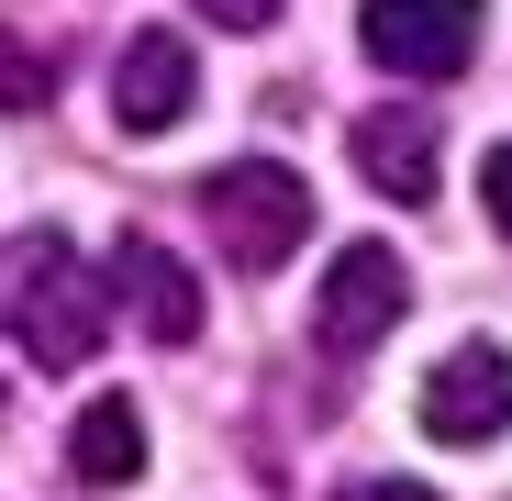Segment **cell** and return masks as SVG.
Segmentation results:
<instances>
[{
    "label": "cell",
    "mask_w": 512,
    "mask_h": 501,
    "mask_svg": "<svg viewBox=\"0 0 512 501\" xmlns=\"http://www.w3.org/2000/svg\"><path fill=\"white\" fill-rule=\"evenodd\" d=\"M190 101H201V67H190L179 34H134V45L112 56V123H123V134L190 123Z\"/></svg>",
    "instance_id": "obj_6"
},
{
    "label": "cell",
    "mask_w": 512,
    "mask_h": 501,
    "mask_svg": "<svg viewBox=\"0 0 512 501\" xmlns=\"http://www.w3.org/2000/svg\"><path fill=\"white\" fill-rule=\"evenodd\" d=\"M201 23H223V34H268L279 0H201Z\"/></svg>",
    "instance_id": "obj_12"
},
{
    "label": "cell",
    "mask_w": 512,
    "mask_h": 501,
    "mask_svg": "<svg viewBox=\"0 0 512 501\" xmlns=\"http://www.w3.org/2000/svg\"><path fill=\"white\" fill-rule=\"evenodd\" d=\"M112 290L134 301V323L156 334V346H190V334H201V279L167 257L156 234H123V245H112Z\"/></svg>",
    "instance_id": "obj_7"
},
{
    "label": "cell",
    "mask_w": 512,
    "mask_h": 501,
    "mask_svg": "<svg viewBox=\"0 0 512 501\" xmlns=\"http://www.w3.org/2000/svg\"><path fill=\"white\" fill-rule=\"evenodd\" d=\"M357 45L390 67V78H457L479 56V0H368L357 12Z\"/></svg>",
    "instance_id": "obj_4"
},
{
    "label": "cell",
    "mask_w": 512,
    "mask_h": 501,
    "mask_svg": "<svg viewBox=\"0 0 512 501\" xmlns=\"http://www.w3.org/2000/svg\"><path fill=\"white\" fill-rule=\"evenodd\" d=\"M412 312V268L390 245H346V257L323 268V301H312V346L323 357H368L379 334Z\"/></svg>",
    "instance_id": "obj_3"
},
{
    "label": "cell",
    "mask_w": 512,
    "mask_h": 501,
    "mask_svg": "<svg viewBox=\"0 0 512 501\" xmlns=\"http://www.w3.org/2000/svg\"><path fill=\"white\" fill-rule=\"evenodd\" d=\"M34 101H45V56L0 23V112H34Z\"/></svg>",
    "instance_id": "obj_10"
},
{
    "label": "cell",
    "mask_w": 512,
    "mask_h": 501,
    "mask_svg": "<svg viewBox=\"0 0 512 501\" xmlns=\"http://www.w3.org/2000/svg\"><path fill=\"white\" fill-rule=\"evenodd\" d=\"M423 435H435V446H490V435H512V357H501V346H457L435 379H423Z\"/></svg>",
    "instance_id": "obj_5"
},
{
    "label": "cell",
    "mask_w": 512,
    "mask_h": 501,
    "mask_svg": "<svg viewBox=\"0 0 512 501\" xmlns=\"http://www.w3.org/2000/svg\"><path fill=\"white\" fill-rule=\"evenodd\" d=\"M201 223H212V245L234 268H290V245L312 234V190L279 156H234V167L201 179Z\"/></svg>",
    "instance_id": "obj_2"
},
{
    "label": "cell",
    "mask_w": 512,
    "mask_h": 501,
    "mask_svg": "<svg viewBox=\"0 0 512 501\" xmlns=\"http://www.w3.org/2000/svg\"><path fill=\"white\" fill-rule=\"evenodd\" d=\"M101 323H112V290L67 257V234H12L0 245V334H23L34 368H90Z\"/></svg>",
    "instance_id": "obj_1"
},
{
    "label": "cell",
    "mask_w": 512,
    "mask_h": 501,
    "mask_svg": "<svg viewBox=\"0 0 512 501\" xmlns=\"http://www.w3.org/2000/svg\"><path fill=\"white\" fill-rule=\"evenodd\" d=\"M67 468L90 479V490H134L145 479V401H90L78 412V435H67Z\"/></svg>",
    "instance_id": "obj_9"
},
{
    "label": "cell",
    "mask_w": 512,
    "mask_h": 501,
    "mask_svg": "<svg viewBox=\"0 0 512 501\" xmlns=\"http://www.w3.org/2000/svg\"><path fill=\"white\" fill-rule=\"evenodd\" d=\"M357 167H368V190H390L401 212L435 201V112H357Z\"/></svg>",
    "instance_id": "obj_8"
},
{
    "label": "cell",
    "mask_w": 512,
    "mask_h": 501,
    "mask_svg": "<svg viewBox=\"0 0 512 501\" xmlns=\"http://www.w3.org/2000/svg\"><path fill=\"white\" fill-rule=\"evenodd\" d=\"M346 501H435L423 479H346Z\"/></svg>",
    "instance_id": "obj_13"
},
{
    "label": "cell",
    "mask_w": 512,
    "mask_h": 501,
    "mask_svg": "<svg viewBox=\"0 0 512 501\" xmlns=\"http://www.w3.org/2000/svg\"><path fill=\"white\" fill-rule=\"evenodd\" d=\"M479 201H490V223L512 234V145H490V156H479Z\"/></svg>",
    "instance_id": "obj_11"
}]
</instances>
